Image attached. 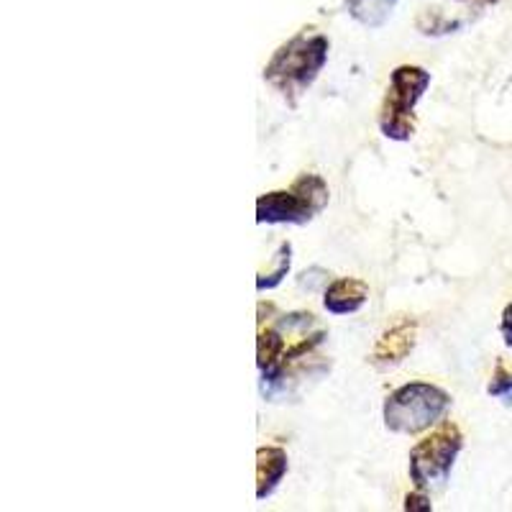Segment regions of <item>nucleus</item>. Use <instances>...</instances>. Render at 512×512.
I'll list each match as a JSON object with an SVG mask.
<instances>
[{"label":"nucleus","instance_id":"nucleus-1","mask_svg":"<svg viewBox=\"0 0 512 512\" xmlns=\"http://www.w3.org/2000/svg\"><path fill=\"white\" fill-rule=\"evenodd\" d=\"M328 49L331 44L326 36L303 31L274 52V57L264 67V80L277 93L285 95L290 105H295L297 95H303L313 85L323 64L328 62Z\"/></svg>","mask_w":512,"mask_h":512},{"label":"nucleus","instance_id":"nucleus-2","mask_svg":"<svg viewBox=\"0 0 512 512\" xmlns=\"http://www.w3.org/2000/svg\"><path fill=\"white\" fill-rule=\"evenodd\" d=\"M451 408V395L431 382L402 384L384 400V425L392 433H418L436 425Z\"/></svg>","mask_w":512,"mask_h":512},{"label":"nucleus","instance_id":"nucleus-3","mask_svg":"<svg viewBox=\"0 0 512 512\" xmlns=\"http://www.w3.org/2000/svg\"><path fill=\"white\" fill-rule=\"evenodd\" d=\"M326 180L320 175H300L290 190H274L256 200V223H310L328 205Z\"/></svg>","mask_w":512,"mask_h":512},{"label":"nucleus","instance_id":"nucleus-4","mask_svg":"<svg viewBox=\"0 0 512 512\" xmlns=\"http://www.w3.org/2000/svg\"><path fill=\"white\" fill-rule=\"evenodd\" d=\"M431 85V72L418 64H400L390 77L387 98L379 113V128L392 141H410L415 134V103Z\"/></svg>","mask_w":512,"mask_h":512},{"label":"nucleus","instance_id":"nucleus-5","mask_svg":"<svg viewBox=\"0 0 512 512\" xmlns=\"http://www.w3.org/2000/svg\"><path fill=\"white\" fill-rule=\"evenodd\" d=\"M464 436L451 420L441 423L431 436L418 441L410 451V479L418 489H428L431 484L446 482L456 464Z\"/></svg>","mask_w":512,"mask_h":512},{"label":"nucleus","instance_id":"nucleus-6","mask_svg":"<svg viewBox=\"0 0 512 512\" xmlns=\"http://www.w3.org/2000/svg\"><path fill=\"white\" fill-rule=\"evenodd\" d=\"M415 338H418V326H415V320L410 318L397 320L395 326H390L382 336L377 338V344H374V351L372 356H369V361L379 369L397 367V364L408 359L410 351L415 349Z\"/></svg>","mask_w":512,"mask_h":512},{"label":"nucleus","instance_id":"nucleus-7","mask_svg":"<svg viewBox=\"0 0 512 512\" xmlns=\"http://www.w3.org/2000/svg\"><path fill=\"white\" fill-rule=\"evenodd\" d=\"M369 300V285L364 280H356V277H341V280H333L326 287V295H323V305H326L328 313L333 315H349L356 313L361 305Z\"/></svg>","mask_w":512,"mask_h":512},{"label":"nucleus","instance_id":"nucleus-8","mask_svg":"<svg viewBox=\"0 0 512 512\" xmlns=\"http://www.w3.org/2000/svg\"><path fill=\"white\" fill-rule=\"evenodd\" d=\"M287 451L280 446H262L256 451V497L267 500L287 474Z\"/></svg>","mask_w":512,"mask_h":512},{"label":"nucleus","instance_id":"nucleus-9","mask_svg":"<svg viewBox=\"0 0 512 512\" xmlns=\"http://www.w3.org/2000/svg\"><path fill=\"white\" fill-rule=\"evenodd\" d=\"M397 0H349V13L361 26L379 29L395 11Z\"/></svg>","mask_w":512,"mask_h":512},{"label":"nucleus","instance_id":"nucleus-10","mask_svg":"<svg viewBox=\"0 0 512 512\" xmlns=\"http://www.w3.org/2000/svg\"><path fill=\"white\" fill-rule=\"evenodd\" d=\"M287 344H285V333L280 328H259V338H256V367L269 369L274 367L280 356L285 354Z\"/></svg>","mask_w":512,"mask_h":512},{"label":"nucleus","instance_id":"nucleus-11","mask_svg":"<svg viewBox=\"0 0 512 512\" xmlns=\"http://www.w3.org/2000/svg\"><path fill=\"white\" fill-rule=\"evenodd\" d=\"M290 267H292V246L285 241V244L277 249V254H274L272 269H267V272H259L256 290L264 292V290H272V287L280 285V282L287 277V272H290Z\"/></svg>","mask_w":512,"mask_h":512},{"label":"nucleus","instance_id":"nucleus-12","mask_svg":"<svg viewBox=\"0 0 512 512\" xmlns=\"http://www.w3.org/2000/svg\"><path fill=\"white\" fill-rule=\"evenodd\" d=\"M487 392L497 400L512 402V372H507L502 364H497L495 374H492V382H489Z\"/></svg>","mask_w":512,"mask_h":512},{"label":"nucleus","instance_id":"nucleus-13","mask_svg":"<svg viewBox=\"0 0 512 512\" xmlns=\"http://www.w3.org/2000/svg\"><path fill=\"white\" fill-rule=\"evenodd\" d=\"M326 282H328V272L320 267L308 269V272H303L300 277H297V285H300V290H308V292L320 290V287L326 285Z\"/></svg>","mask_w":512,"mask_h":512},{"label":"nucleus","instance_id":"nucleus-14","mask_svg":"<svg viewBox=\"0 0 512 512\" xmlns=\"http://www.w3.org/2000/svg\"><path fill=\"white\" fill-rule=\"evenodd\" d=\"M405 510H408V512H413V510L428 512V510H433V505H431V502H428V497L423 495V489H418L415 495L405 497Z\"/></svg>","mask_w":512,"mask_h":512},{"label":"nucleus","instance_id":"nucleus-15","mask_svg":"<svg viewBox=\"0 0 512 512\" xmlns=\"http://www.w3.org/2000/svg\"><path fill=\"white\" fill-rule=\"evenodd\" d=\"M500 333H502V338H505V344L512 349V303H507V308L502 310Z\"/></svg>","mask_w":512,"mask_h":512},{"label":"nucleus","instance_id":"nucleus-16","mask_svg":"<svg viewBox=\"0 0 512 512\" xmlns=\"http://www.w3.org/2000/svg\"><path fill=\"white\" fill-rule=\"evenodd\" d=\"M466 3H482V6H489V3H500V0H466Z\"/></svg>","mask_w":512,"mask_h":512}]
</instances>
